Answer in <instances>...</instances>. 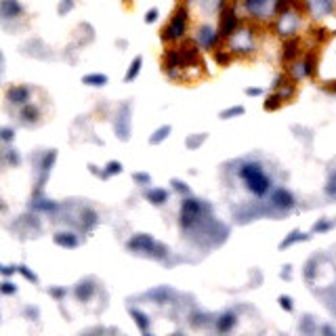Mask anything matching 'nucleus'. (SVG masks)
<instances>
[{"label": "nucleus", "instance_id": "obj_32", "mask_svg": "<svg viewBox=\"0 0 336 336\" xmlns=\"http://www.w3.org/2000/svg\"><path fill=\"white\" fill-rule=\"evenodd\" d=\"M0 290H2V294H15L17 292V286L11 284L9 279H6V282H2V286H0Z\"/></svg>", "mask_w": 336, "mask_h": 336}, {"label": "nucleus", "instance_id": "obj_7", "mask_svg": "<svg viewBox=\"0 0 336 336\" xmlns=\"http://www.w3.org/2000/svg\"><path fill=\"white\" fill-rule=\"evenodd\" d=\"M216 40H218V34H216V30H213L210 26H204L198 30V44L202 49H213Z\"/></svg>", "mask_w": 336, "mask_h": 336}, {"label": "nucleus", "instance_id": "obj_12", "mask_svg": "<svg viewBox=\"0 0 336 336\" xmlns=\"http://www.w3.org/2000/svg\"><path fill=\"white\" fill-rule=\"evenodd\" d=\"M55 160H57V152H55V150L46 152V153L42 155V160H40V173H42V177H40V187L44 185L46 177H49V173H51V168H53Z\"/></svg>", "mask_w": 336, "mask_h": 336}, {"label": "nucleus", "instance_id": "obj_14", "mask_svg": "<svg viewBox=\"0 0 336 336\" xmlns=\"http://www.w3.org/2000/svg\"><path fill=\"white\" fill-rule=\"evenodd\" d=\"M0 13H2L4 19H13L17 15H21V4L17 0H2L0 2Z\"/></svg>", "mask_w": 336, "mask_h": 336}, {"label": "nucleus", "instance_id": "obj_22", "mask_svg": "<svg viewBox=\"0 0 336 336\" xmlns=\"http://www.w3.org/2000/svg\"><path fill=\"white\" fill-rule=\"evenodd\" d=\"M38 116H40V112H38V107L28 105V103L21 107V118L26 120V122H36V120H38Z\"/></svg>", "mask_w": 336, "mask_h": 336}, {"label": "nucleus", "instance_id": "obj_41", "mask_svg": "<svg viewBox=\"0 0 336 336\" xmlns=\"http://www.w3.org/2000/svg\"><path fill=\"white\" fill-rule=\"evenodd\" d=\"M0 135H2V141L9 143L11 139H13V130L11 128H2V132H0Z\"/></svg>", "mask_w": 336, "mask_h": 336}, {"label": "nucleus", "instance_id": "obj_20", "mask_svg": "<svg viewBox=\"0 0 336 336\" xmlns=\"http://www.w3.org/2000/svg\"><path fill=\"white\" fill-rule=\"evenodd\" d=\"M130 315H132V319H135V322H137V326L141 328L143 332H147V330H150V317H147L145 313H141V311H139V309H130Z\"/></svg>", "mask_w": 336, "mask_h": 336}, {"label": "nucleus", "instance_id": "obj_37", "mask_svg": "<svg viewBox=\"0 0 336 336\" xmlns=\"http://www.w3.org/2000/svg\"><path fill=\"white\" fill-rule=\"evenodd\" d=\"M6 160H9V164H19V153H17V150H9V152H6Z\"/></svg>", "mask_w": 336, "mask_h": 336}, {"label": "nucleus", "instance_id": "obj_31", "mask_svg": "<svg viewBox=\"0 0 336 336\" xmlns=\"http://www.w3.org/2000/svg\"><path fill=\"white\" fill-rule=\"evenodd\" d=\"M206 141V135H198V137H193V139H187V147L189 150H195L200 143H204Z\"/></svg>", "mask_w": 336, "mask_h": 336}, {"label": "nucleus", "instance_id": "obj_30", "mask_svg": "<svg viewBox=\"0 0 336 336\" xmlns=\"http://www.w3.org/2000/svg\"><path fill=\"white\" fill-rule=\"evenodd\" d=\"M296 49H299V40L288 42V44L284 46V55H286L288 59H290V57H294V55H296Z\"/></svg>", "mask_w": 336, "mask_h": 336}, {"label": "nucleus", "instance_id": "obj_27", "mask_svg": "<svg viewBox=\"0 0 336 336\" xmlns=\"http://www.w3.org/2000/svg\"><path fill=\"white\" fill-rule=\"evenodd\" d=\"M242 114H244V107L238 105V107H229V109H225V112H221V118L229 120V118H233V116H242Z\"/></svg>", "mask_w": 336, "mask_h": 336}, {"label": "nucleus", "instance_id": "obj_29", "mask_svg": "<svg viewBox=\"0 0 336 336\" xmlns=\"http://www.w3.org/2000/svg\"><path fill=\"white\" fill-rule=\"evenodd\" d=\"M105 173H107L109 177H112V175H120V173H122V164H120V162H116V160H114V162H109L107 166H105Z\"/></svg>", "mask_w": 336, "mask_h": 336}, {"label": "nucleus", "instance_id": "obj_8", "mask_svg": "<svg viewBox=\"0 0 336 336\" xmlns=\"http://www.w3.org/2000/svg\"><path fill=\"white\" fill-rule=\"evenodd\" d=\"M271 204L275 206V208L290 210L294 206V198L286 189H277V191H273V195H271Z\"/></svg>", "mask_w": 336, "mask_h": 336}, {"label": "nucleus", "instance_id": "obj_4", "mask_svg": "<svg viewBox=\"0 0 336 336\" xmlns=\"http://www.w3.org/2000/svg\"><path fill=\"white\" fill-rule=\"evenodd\" d=\"M202 208H204V204H202L200 200H195V198L183 200V204H181V225L185 229H191L193 225L200 221Z\"/></svg>", "mask_w": 336, "mask_h": 336}, {"label": "nucleus", "instance_id": "obj_38", "mask_svg": "<svg viewBox=\"0 0 336 336\" xmlns=\"http://www.w3.org/2000/svg\"><path fill=\"white\" fill-rule=\"evenodd\" d=\"M173 185H175V189H177V191H181V193H189V187H187L183 181H179V179H175Z\"/></svg>", "mask_w": 336, "mask_h": 336}, {"label": "nucleus", "instance_id": "obj_36", "mask_svg": "<svg viewBox=\"0 0 336 336\" xmlns=\"http://www.w3.org/2000/svg\"><path fill=\"white\" fill-rule=\"evenodd\" d=\"M279 305H282V309L292 311V299L290 296H279Z\"/></svg>", "mask_w": 336, "mask_h": 336}, {"label": "nucleus", "instance_id": "obj_34", "mask_svg": "<svg viewBox=\"0 0 336 336\" xmlns=\"http://www.w3.org/2000/svg\"><path fill=\"white\" fill-rule=\"evenodd\" d=\"M132 179H135L137 183H141V185L152 183V177H150V175H145V173H135V177H132Z\"/></svg>", "mask_w": 336, "mask_h": 336}, {"label": "nucleus", "instance_id": "obj_9", "mask_svg": "<svg viewBox=\"0 0 336 336\" xmlns=\"http://www.w3.org/2000/svg\"><path fill=\"white\" fill-rule=\"evenodd\" d=\"M221 21H223V26H221V34H223V36H231L233 32H236L238 17H236V11H233V9L223 11V17H221Z\"/></svg>", "mask_w": 336, "mask_h": 336}, {"label": "nucleus", "instance_id": "obj_15", "mask_svg": "<svg viewBox=\"0 0 336 336\" xmlns=\"http://www.w3.org/2000/svg\"><path fill=\"white\" fill-rule=\"evenodd\" d=\"M145 198L152 202L153 206H162L168 202V191L166 189H160V187H153V189L145 191Z\"/></svg>", "mask_w": 336, "mask_h": 336}, {"label": "nucleus", "instance_id": "obj_11", "mask_svg": "<svg viewBox=\"0 0 336 336\" xmlns=\"http://www.w3.org/2000/svg\"><path fill=\"white\" fill-rule=\"evenodd\" d=\"M53 242L57 246H61V248H78V236L76 233H72V231H59V233H55V238H53Z\"/></svg>", "mask_w": 336, "mask_h": 336}, {"label": "nucleus", "instance_id": "obj_26", "mask_svg": "<svg viewBox=\"0 0 336 336\" xmlns=\"http://www.w3.org/2000/svg\"><path fill=\"white\" fill-rule=\"evenodd\" d=\"M17 271L21 273L23 277L28 279V282H32V284H38V275H36V273H32V271H30V267H26V265H19V267H17Z\"/></svg>", "mask_w": 336, "mask_h": 336}, {"label": "nucleus", "instance_id": "obj_6", "mask_svg": "<svg viewBox=\"0 0 336 336\" xmlns=\"http://www.w3.org/2000/svg\"><path fill=\"white\" fill-rule=\"evenodd\" d=\"M277 4H279V0H246V9L252 15H256V17L269 15Z\"/></svg>", "mask_w": 336, "mask_h": 336}, {"label": "nucleus", "instance_id": "obj_17", "mask_svg": "<svg viewBox=\"0 0 336 336\" xmlns=\"http://www.w3.org/2000/svg\"><path fill=\"white\" fill-rule=\"evenodd\" d=\"M141 65H143V57H135V59H132V63H130V67H128L126 76H124V80H126V82H132V80H135V78L139 76V72H141Z\"/></svg>", "mask_w": 336, "mask_h": 336}, {"label": "nucleus", "instance_id": "obj_44", "mask_svg": "<svg viewBox=\"0 0 336 336\" xmlns=\"http://www.w3.org/2000/svg\"><path fill=\"white\" fill-rule=\"evenodd\" d=\"M126 2H128V0H126Z\"/></svg>", "mask_w": 336, "mask_h": 336}, {"label": "nucleus", "instance_id": "obj_16", "mask_svg": "<svg viewBox=\"0 0 336 336\" xmlns=\"http://www.w3.org/2000/svg\"><path fill=\"white\" fill-rule=\"evenodd\" d=\"M236 322H238L236 313H223L221 317H218V322H216V330L218 332H229L231 328L236 326Z\"/></svg>", "mask_w": 336, "mask_h": 336}, {"label": "nucleus", "instance_id": "obj_35", "mask_svg": "<svg viewBox=\"0 0 336 336\" xmlns=\"http://www.w3.org/2000/svg\"><path fill=\"white\" fill-rule=\"evenodd\" d=\"M326 193H328V195H336V175H332V177H330V181H328Z\"/></svg>", "mask_w": 336, "mask_h": 336}, {"label": "nucleus", "instance_id": "obj_25", "mask_svg": "<svg viewBox=\"0 0 336 336\" xmlns=\"http://www.w3.org/2000/svg\"><path fill=\"white\" fill-rule=\"evenodd\" d=\"M309 236H305V233H301V231H292L290 236H288L282 244H279V248H288V246H292L294 242H301V240H307Z\"/></svg>", "mask_w": 336, "mask_h": 336}, {"label": "nucleus", "instance_id": "obj_24", "mask_svg": "<svg viewBox=\"0 0 336 336\" xmlns=\"http://www.w3.org/2000/svg\"><path fill=\"white\" fill-rule=\"evenodd\" d=\"M34 210H42V213H51V210H57V204L53 200H34L32 202Z\"/></svg>", "mask_w": 336, "mask_h": 336}, {"label": "nucleus", "instance_id": "obj_23", "mask_svg": "<svg viewBox=\"0 0 336 336\" xmlns=\"http://www.w3.org/2000/svg\"><path fill=\"white\" fill-rule=\"evenodd\" d=\"M147 296L153 301H158V303H166L170 296H173V290H168V288H158V290H152Z\"/></svg>", "mask_w": 336, "mask_h": 336}, {"label": "nucleus", "instance_id": "obj_33", "mask_svg": "<svg viewBox=\"0 0 336 336\" xmlns=\"http://www.w3.org/2000/svg\"><path fill=\"white\" fill-rule=\"evenodd\" d=\"M214 59H216V63H221V65H227L229 63V55L223 53V51H216L214 53Z\"/></svg>", "mask_w": 336, "mask_h": 336}, {"label": "nucleus", "instance_id": "obj_43", "mask_svg": "<svg viewBox=\"0 0 336 336\" xmlns=\"http://www.w3.org/2000/svg\"><path fill=\"white\" fill-rule=\"evenodd\" d=\"M261 89H246V95H252V97H256V95H261Z\"/></svg>", "mask_w": 336, "mask_h": 336}, {"label": "nucleus", "instance_id": "obj_39", "mask_svg": "<svg viewBox=\"0 0 336 336\" xmlns=\"http://www.w3.org/2000/svg\"><path fill=\"white\" fill-rule=\"evenodd\" d=\"M49 292H51V296H55V299H63L67 290H65V288H51Z\"/></svg>", "mask_w": 336, "mask_h": 336}, {"label": "nucleus", "instance_id": "obj_1", "mask_svg": "<svg viewBox=\"0 0 336 336\" xmlns=\"http://www.w3.org/2000/svg\"><path fill=\"white\" fill-rule=\"evenodd\" d=\"M240 177L244 179V183L254 195H265L271 187V179L265 175V170L259 162H246L240 168Z\"/></svg>", "mask_w": 336, "mask_h": 336}, {"label": "nucleus", "instance_id": "obj_5", "mask_svg": "<svg viewBox=\"0 0 336 336\" xmlns=\"http://www.w3.org/2000/svg\"><path fill=\"white\" fill-rule=\"evenodd\" d=\"M116 132L122 141H128L130 137V105L124 103L120 107V114H118V120H116Z\"/></svg>", "mask_w": 336, "mask_h": 336}, {"label": "nucleus", "instance_id": "obj_21", "mask_svg": "<svg viewBox=\"0 0 336 336\" xmlns=\"http://www.w3.org/2000/svg\"><path fill=\"white\" fill-rule=\"evenodd\" d=\"M170 132H173V128H170L168 124H166V126H160V128L155 130L153 135L150 137V143H152V145H160V143L164 141V139H166V137L170 135Z\"/></svg>", "mask_w": 336, "mask_h": 336}, {"label": "nucleus", "instance_id": "obj_42", "mask_svg": "<svg viewBox=\"0 0 336 336\" xmlns=\"http://www.w3.org/2000/svg\"><path fill=\"white\" fill-rule=\"evenodd\" d=\"M15 271H17V267H9V265H4V267H2V273H4L6 277H9V275H13Z\"/></svg>", "mask_w": 336, "mask_h": 336}, {"label": "nucleus", "instance_id": "obj_19", "mask_svg": "<svg viewBox=\"0 0 336 336\" xmlns=\"http://www.w3.org/2000/svg\"><path fill=\"white\" fill-rule=\"evenodd\" d=\"M84 84H89V87H105L107 84V76L105 74H89L82 78Z\"/></svg>", "mask_w": 336, "mask_h": 336}, {"label": "nucleus", "instance_id": "obj_10", "mask_svg": "<svg viewBox=\"0 0 336 336\" xmlns=\"http://www.w3.org/2000/svg\"><path fill=\"white\" fill-rule=\"evenodd\" d=\"M6 99L15 105H26V101L30 99V89L28 87H13L6 91Z\"/></svg>", "mask_w": 336, "mask_h": 336}, {"label": "nucleus", "instance_id": "obj_28", "mask_svg": "<svg viewBox=\"0 0 336 336\" xmlns=\"http://www.w3.org/2000/svg\"><path fill=\"white\" fill-rule=\"evenodd\" d=\"M282 95H271L269 97V101H265V109H277L279 107V103H282Z\"/></svg>", "mask_w": 336, "mask_h": 336}, {"label": "nucleus", "instance_id": "obj_2", "mask_svg": "<svg viewBox=\"0 0 336 336\" xmlns=\"http://www.w3.org/2000/svg\"><path fill=\"white\" fill-rule=\"evenodd\" d=\"M126 248L132 250V252L150 254V256H153V259H160V261L168 254V248L164 244H158V242H155L152 236H147V233H137L135 238H130Z\"/></svg>", "mask_w": 336, "mask_h": 336}, {"label": "nucleus", "instance_id": "obj_3", "mask_svg": "<svg viewBox=\"0 0 336 336\" xmlns=\"http://www.w3.org/2000/svg\"><path fill=\"white\" fill-rule=\"evenodd\" d=\"M185 30H187V9L181 6V9L175 13L173 21L162 30V40H177V38H183Z\"/></svg>", "mask_w": 336, "mask_h": 336}, {"label": "nucleus", "instance_id": "obj_40", "mask_svg": "<svg viewBox=\"0 0 336 336\" xmlns=\"http://www.w3.org/2000/svg\"><path fill=\"white\" fill-rule=\"evenodd\" d=\"M155 19H158V9L147 11V15H145V23H153Z\"/></svg>", "mask_w": 336, "mask_h": 336}, {"label": "nucleus", "instance_id": "obj_18", "mask_svg": "<svg viewBox=\"0 0 336 336\" xmlns=\"http://www.w3.org/2000/svg\"><path fill=\"white\" fill-rule=\"evenodd\" d=\"M97 223H99V218H97V213H95V210H91V208L84 210V213H82V227L89 231V229L95 227Z\"/></svg>", "mask_w": 336, "mask_h": 336}, {"label": "nucleus", "instance_id": "obj_13", "mask_svg": "<svg viewBox=\"0 0 336 336\" xmlns=\"http://www.w3.org/2000/svg\"><path fill=\"white\" fill-rule=\"evenodd\" d=\"M74 294H76L78 301H89L91 296L95 294V282H92V279H84V282H80L76 286Z\"/></svg>", "mask_w": 336, "mask_h": 336}]
</instances>
